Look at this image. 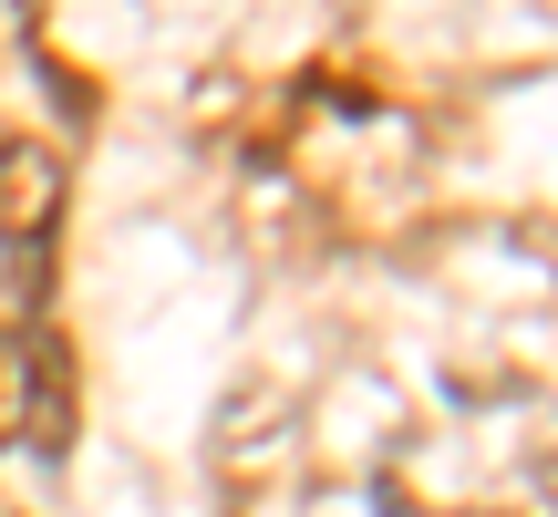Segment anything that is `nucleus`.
Segmentation results:
<instances>
[{"mask_svg":"<svg viewBox=\"0 0 558 517\" xmlns=\"http://www.w3.org/2000/svg\"><path fill=\"white\" fill-rule=\"evenodd\" d=\"M403 517H414V507H403ZM435 517H507V507H435Z\"/></svg>","mask_w":558,"mask_h":517,"instance_id":"20e7f679","label":"nucleus"},{"mask_svg":"<svg viewBox=\"0 0 558 517\" xmlns=\"http://www.w3.org/2000/svg\"><path fill=\"white\" fill-rule=\"evenodd\" d=\"M21 445H32V456H62V445H73V352H62V332H32V383H21Z\"/></svg>","mask_w":558,"mask_h":517,"instance_id":"f03ea898","label":"nucleus"},{"mask_svg":"<svg viewBox=\"0 0 558 517\" xmlns=\"http://www.w3.org/2000/svg\"><path fill=\"white\" fill-rule=\"evenodd\" d=\"M21 383H32V332L0 321V456L21 445Z\"/></svg>","mask_w":558,"mask_h":517,"instance_id":"7ed1b4c3","label":"nucleus"},{"mask_svg":"<svg viewBox=\"0 0 558 517\" xmlns=\"http://www.w3.org/2000/svg\"><path fill=\"white\" fill-rule=\"evenodd\" d=\"M62 207H73V177H62V156L41 135H0V249L11 258H41L62 228Z\"/></svg>","mask_w":558,"mask_h":517,"instance_id":"f257e3e1","label":"nucleus"}]
</instances>
